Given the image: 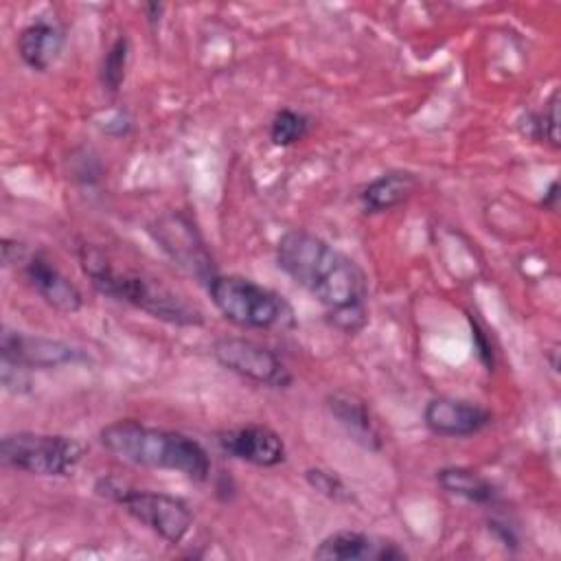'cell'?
Masks as SVG:
<instances>
[{
	"mask_svg": "<svg viewBox=\"0 0 561 561\" xmlns=\"http://www.w3.org/2000/svg\"><path fill=\"white\" fill-rule=\"evenodd\" d=\"M276 265L316 298L333 327L357 333L368 320V280L364 270L318 234L287 230L276 243Z\"/></svg>",
	"mask_w": 561,
	"mask_h": 561,
	"instance_id": "1",
	"label": "cell"
},
{
	"mask_svg": "<svg viewBox=\"0 0 561 561\" xmlns=\"http://www.w3.org/2000/svg\"><path fill=\"white\" fill-rule=\"evenodd\" d=\"M99 440L112 456L138 467L182 473L197 482L210 476L213 465L204 445L175 430L121 419L105 425Z\"/></svg>",
	"mask_w": 561,
	"mask_h": 561,
	"instance_id": "2",
	"label": "cell"
},
{
	"mask_svg": "<svg viewBox=\"0 0 561 561\" xmlns=\"http://www.w3.org/2000/svg\"><path fill=\"white\" fill-rule=\"evenodd\" d=\"M79 261L94 289L114 300L127 302L149 313L151 318L178 327H199L204 322L202 311L184 296L175 294L173 289L147 274L114 267L96 248L83 245Z\"/></svg>",
	"mask_w": 561,
	"mask_h": 561,
	"instance_id": "3",
	"label": "cell"
},
{
	"mask_svg": "<svg viewBox=\"0 0 561 561\" xmlns=\"http://www.w3.org/2000/svg\"><path fill=\"white\" fill-rule=\"evenodd\" d=\"M215 309L241 329H294L296 313L291 305L274 289L239 274H215L206 283Z\"/></svg>",
	"mask_w": 561,
	"mask_h": 561,
	"instance_id": "4",
	"label": "cell"
},
{
	"mask_svg": "<svg viewBox=\"0 0 561 561\" xmlns=\"http://www.w3.org/2000/svg\"><path fill=\"white\" fill-rule=\"evenodd\" d=\"M96 493L123 506L125 513L153 530L167 543H182L184 537L191 533L193 513L188 511L186 502L175 495L149 489H134L110 478L96 482Z\"/></svg>",
	"mask_w": 561,
	"mask_h": 561,
	"instance_id": "5",
	"label": "cell"
},
{
	"mask_svg": "<svg viewBox=\"0 0 561 561\" xmlns=\"http://www.w3.org/2000/svg\"><path fill=\"white\" fill-rule=\"evenodd\" d=\"M81 456V443L61 434L11 432L0 440L2 462L31 476H66L79 465Z\"/></svg>",
	"mask_w": 561,
	"mask_h": 561,
	"instance_id": "6",
	"label": "cell"
},
{
	"mask_svg": "<svg viewBox=\"0 0 561 561\" xmlns=\"http://www.w3.org/2000/svg\"><path fill=\"white\" fill-rule=\"evenodd\" d=\"M213 357L230 373L267 388H289L294 381L285 362L267 346L248 337H219Z\"/></svg>",
	"mask_w": 561,
	"mask_h": 561,
	"instance_id": "7",
	"label": "cell"
},
{
	"mask_svg": "<svg viewBox=\"0 0 561 561\" xmlns=\"http://www.w3.org/2000/svg\"><path fill=\"white\" fill-rule=\"evenodd\" d=\"M156 243L199 283H208L217 272L213 256L195 230V226L180 213H164L149 226Z\"/></svg>",
	"mask_w": 561,
	"mask_h": 561,
	"instance_id": "8",
	"label": "cell"
},
{
	"mask_svg": "<svg viewBox=\"0 0 561 561\" xmlns=\"http://www.w3.org/2000/svg\"><path fill=\"white\" fill-rule=\"evenodd\" d=\"M0 355L4 362H13L24 368H57L66 364L85 362L83 348L61 340L31 335L13 329H4L0 335Z\"/></svg>",
	"mask_w": 561,
	"mask_h": 561,
	"instance_id": "9",
	"label": "cell"
},
{
	"mask_svg": "<svg viewBox=\"0 0 561 561\" xmlns=\"http://www.w3.org/2000/svg\"><path fill=\"white\" fill-rule=\"evenodd\" d=\"M423 423L432 434L462 438L473 436L493 423V414L467 399L434 397L425 403Z\"/></svg>",
	"mask_w": 561,
	"mask_h": 561,
	"instance_id": "10",
	"label": "cell"
},
{
	"mask_svg": "<svg viewBox=\"0 0 561 561\" xmlns=\"http://www.w3.org/2000/svg\"><path fill=\"white\" fill-rule=\"evenodd\" d=\"M311 557L324 561H401L408 559V552L392 541L359 530H335L313 548Z\"/></svg>",
	"mask_w": 561,
	"mask_h": 561,
	"instance_id": "11",
	"label": "cell"
},
{
	"mask_svg": "<svg viewBox=\"0 0 561 561\" xmlns=\"http://www.w3.org/2000/svg\"><path fill=\"white\" fill-rule=\"evenodd\" d=\"M22 272L33 291L55 311L72 316L83 307L79 287L46 254H33L24 259Z\"/></svg>",
	"mask_w": 561,
	"mask_h": 561,
	"instance_id": "12",
	"label": "cell"
},
{
	"mask_svg": "<svg viewBox=\"0 0 561 561\" xmlns=\"http://www.w3.org/2000/svg\"><path fill=\"white\" fill-rule=\"evenodd\" d=\"M217 440L228 456L254 467H276L287 456L280 434L267 425L234 427L221 432Z\"/></svg>",
	"mask_w": 561,
	"mask_h": 561,
	"instance_id": "13",
	"label": "cell"
},
{
	"mask_svg": "<svg viewBox=\"0 0 561 561\" xmlns=\"http://www.w3.org/2000/svg\"><path fill=\"white\" fill-rule=\"evenodd\" d=\"M66 44L64 28L50 20H33L18 35L20 59L37 72H46L61 55Z\"/></svg>",
	"mask_w": 561,
	"mask_h": 561,
	"instance_id": "14",
	"label": "cell"
},
{
	"mask_svg": "<svg viewBox=\"0 0 561 561\" xmlns=\"http://www.w3.org/2000/svg\"><path fill=\"white\" fill-rule=\"evenodd\" d=\"M419 186V180L410 171H388L364 186L359 193L362 208L366 213H383L403 204Z\"/></svg>",
	"mask_w": 561,
	"mask_h": 561,
	"instance_id": "15",
	"label": "cell"
},
{
	"mask_svg": "<svg viewBox=\"0 0 561 561\" xmlns=\"http://www.w3.org/2000/svg\"><path fill=\"white\" fill-rule=\"evenodd\" d=\"M329 412L337 419V423L364 447L368 449H379L381 440L375 430V423L368 414V408L362 399L346 394V392H335L327 399Z\"/></svg>",
	"mask_w": 561,
	"mask_h": 561,
	"instance_id": "16",
	"label": "cell"
},
{
	"mask_svg": "<svg viewBox=\"0 0 561 561\" xmlns=\"http://www.w3.org/2000/svg\"><path fill=\"white\" fill-rule=\"evenodd\" d=\"M436 482L443 491L476 504H491L497 497L495 486L469 467H443L436 471Z\"/></svg>",
	"mask_w": 561,
	"mask_h": 561,
	"instance_id": "17",
	"label": "cell"
},
{
	"mask_svg": "<svg viewBox=\"0 0 561 561\" xmlns=\"http://www.w3.org/2000/svg\"><path fill=\"white\" fill-rule=\"evenodd\" d=\"M309 131V118L296 110L283 107L270 123V140L276 147H291L300 142Z\"/></svg>",
	"mask_w": 561,
	"mask_h": 561,
	"instance_id": "18",
	"label": "cell"
},
{
	"mask_svg": "<svg viewBox=\"0 0 561 561\" xmlns=\"http://www.w3.org/2000/svg\"><path fill=\"white\" fill-rule=\"evenodd\" d=\"M127 64H129V39L121 35L114 39V44L105 53L103 68H101V81L107 92L116 94L121 90V85L125 81Z\"/></svg>",
	"mask_w": 561,
	"mask_h": 561,
	"instance_id": "19",
	"label": "cell"
},
{
	"mask_svg": "<svg viewBox=\"0 0 561 561\" xmlns=\"http://www.w3.org/2000/svg\"><path fill=\"white\" fill-rule=\"evenodd\" d=\"M533 140H546L552 147H559V92L554 90L543 105V112L533 114L526 123V131Z\"/></svg>",
	"mask_w": 561,
	"mask_h": 561,
	"instance_id": "20",
	"label": "cell"
},
{
	"mask_svg": "<svg viewBox=\"0 0 561 561\" xmlns=\"http://www.w3.org/2000/svg\"><path fill=\"white\" fill-rule=\"evenodd\" d=\"M305 480L313 491H318L320 495H324L333 502H353V493L348 491V486L333 471L311 467V469L305 471Z\"/></svg>",
	"mask_w": 561,
	"mask_h": 561,
	"instance_id": "21",
	"label": "cell"
},
{
	"mask_svg": "<svg viewBox=\"0 0 561 561\" xmlns=\"http://www.w3.org/2000/svg\"><path fill=\"white\" fill-rule=\"evenodd\" d=\"M0 381H2V388H4L7 392H13V394H24V392L31 390L28 368L18 366V364H13V362H4V359H2Z\"/></svg>",
	"mask_w": 561,
	"mask_h": 561,
	"instance_id": "22",
	"label": "cell"
},
{
	"mask_svg": "<svg viewBox=\"0 0 561 561\" xmlns=\"http://www.w3.org/2000/svg\"><path fill=\"white\" fill-rule=\"evenodd\" d=\"M469 322H471V333H473V344H476V351H478V357L480 362L491 370L493 368V348H491V342L484 333V329L469 316Z\"/></svg>",
	"mask_w": 561,
	"mask_h": 561,
	"instance_id": "23",
	"label": "cell"
},
{
	"mask_svg": "<svg viewBox=\"0 0 561 561\" xmlns=\"http://www.w3.org/2000/svg\"><path fill=\"white\" fill-rule=\"evenodd\" d=\"M22 252H24V248H22L18 241H11V239H4V241H2L4 265H11V263L22 261Z\"/></svg>",
	"mask_w": 561,
	"mask_h": 561,
	"instance_id": "24",
	"label": "cell"
},
{
	"mask_svg": "<svg viewBox=\"0 0 561 561\" xmlns=\"http://www.w3.org/2000/svg\"><path fill=\"white\" fill-rule=\"evenodd\" d=\"M557 188H559V184H557V180H552L550 186H548V191H546V195H543V206L550 208V210L557 208V197H559Z\"/></svg>",
	"mask_w": 561,
	"mask_h": 561,
	"instance_id": "25",
	"label": "cell"
},
{
	"mask_svg": "<svg viewBox=\"0 0 561 561\" xmlns=\"http://www.w3.org/2000/svg\"><path fill=\"white\" fill-rule=\"evenodd\" d=\"M145 11H151L147 18H149V22H158L160 20V13H162V4H156V2H149V4H145Z\"/></svg>",
	"mask_w": 561,
	"mask_h": 561,
	"instance_id": "26",
	"label": "cell"
}]
</instances>
